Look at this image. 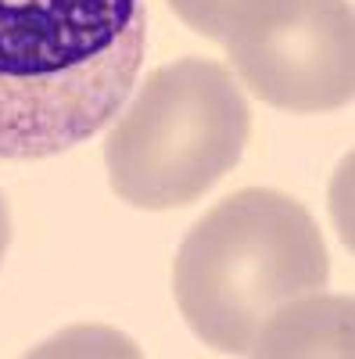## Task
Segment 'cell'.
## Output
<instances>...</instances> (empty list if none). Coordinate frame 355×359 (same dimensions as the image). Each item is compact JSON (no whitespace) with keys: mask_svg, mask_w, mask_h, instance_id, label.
Here are the masks:
<instances>
[{"mask_svg":"<svg viewBox=\"0 0 355 359\" xmlns=\"http://www.w3.org/2000/svg\"><path fill=\"white\" fill-rule=\"evenodd\" d=\"M219 43L237 79L280 111H334L355 94L351 0H244Z\"/></svg>","mask_w":355,"mask_h":359,"instance_id":"277c9868","label":"cell"},{"mask_svg":"<svg viewBox=\"0 0 355 359\" xmlns=\"http://www.w3.org/2000/svg\"><path fill=\"white\" fill-rule=\"evenodd\" d=\"M330 280V255L309 208L270 187L212 205L183 237L172 294L187 327L216 352L270 355L280 327Z\"/></svg>","mask_w":355,"mask_h":359,"instance_id":"7a4b0ae2","label":"cell"},{"mask_svg":"<svg viewBox=\"0 0 355 359\" xmlns=\"http://www.w3.org/2000/svg\"><path fill=\"white\" fill-rule=\"evenodd\" d=\"M11 245V212H8V201L0 194V262H4V252Z\"/></svg>","mask_w":355,"mask_h":359,"instance_id":"8992f818","label":"cell"},{"mask_svg":"<svg viewBox=\"0 0 355 359\" xmlns=\"http://www.w3.org/2000/svg\"><path fill=\"white\" fill-rule=\"evenodd\" d=\"M144 50V0H0V158L40 162L101 133Z\"/></svg>","mask_w":355,"mask_h":359,"instance_id":"6da1fadb","label":"cell"},{"mask_svg":"<svg viewBox=\"0 0 355 359\" xmlns=\"http://www.w3.org/2000/svg\"><path fill=\"white\" fill-rule=\"evenodd\" d=\"M251 108L233 72L209 57H180L144 79L108 133L111 191L144 212L197 201L241 162Z\"/></svg>","mask_w":355,"mask_h":359,"instance_id":"3957f363","label":"cell"},{"mask_svg":"<svg viewBox=\"0 0 355 359\" xmlns=\"http://www.w3.org/2000/svg\"><path fill=\"white\" fill-rule=\"evenodd\" d=\"M244 0H169V8L180 15L194 33L209 36V40H219L223 29L230 22V15L241 8Z\"/></svg>","mask_w":355,"mask_h":359,"instance_id":"5b68a950","label":"cell"}]
</instances>
